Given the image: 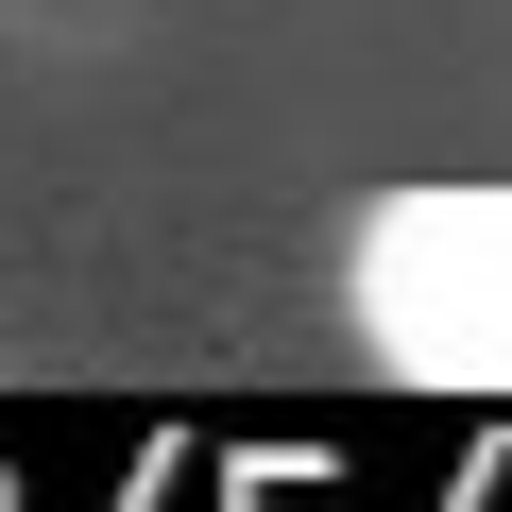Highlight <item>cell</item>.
<instances>
[{
    "mask_svg": "<svg viewBox=\"0 0 512 512\" xmlns=\"http://www.w3.org/2000/svg\"><path fill=\"white\" fill-rule=\"evenodd\" d=\"M359 325L393 376L512 393V188H410L359 239Z\"/></svg>",
    "mask_w": 512,
    "mask_h": 512,
    "instance_id": "cell-1",
    "label": "cell"
}]
</instances>
